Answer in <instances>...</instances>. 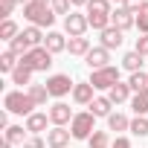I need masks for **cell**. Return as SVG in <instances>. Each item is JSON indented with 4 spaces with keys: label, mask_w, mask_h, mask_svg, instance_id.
Wrapping results in <instances>:
<instances>
[{
    "label": "cell",
    "mask_w": 148,
    "mask_h": 148,
    "mask_svg": "<svg viewBox=\"0 0 148 148\" xmlns=\"http://www.w3.org/2000/svg\"><path fill=\"white\" fill-rule=\"evenodd\" d=\"M142 58H145V55H139L136 49H131V52L122 55V67H125L128 73H139V70H142Z\"/></svg>",
    "instance_id": "ffe728a7"
},
{
    "label": "cell",
    "mask_w": 148,
    "mask_h": 148,
    "mask_svg": "<svg viewBox=\"0 0 148 148\" xmlns=\"http://www.w3.org/2000/svg\"><path fill=\"white\" fill-rule=\"evenodd\" d=\"M93 47H90V38H70L67 44V52L70 55H87Z\"/></svg>",
    "instance_id": "44dd1931"
},
{
    "label": "cell",
    "mask_w": 148,
    "mask_h": 148,
    "mask_svg": "<svg viewBox=\"0 0 148 148\" xmlns=\"http://www.w3.org/2000/svg\"><path fill=\"white\" fill-rule=\"evenodd\" d=\"M70 3H73V6H87L90 0H70Z\"/></svg>",
    "instance_id": "ab89813d"
},
{
    "label": "cell",
    "mask_w": 148,
    "mask_h": 148,
    "mask_svg": "<svg viewBox=\"0 0 148 148\" xmlns=\"http://www.w3.org/2000/svg\"><path fill=\"white\" fill-rule=\"evenodd\" d=\"M142 3H145V0H125V3H122V6H125V9H131V12H134V15H136V12H139V6H142Z\"/></svg>",
    "instance_id": "f35d334b"
},
{
    "label": "cell",
    "mask_w": 148,
    "mask_h": 148,
    "mask_svg": "<svg viewBox=\"0 0 148 148\" xmlns=\"http://www.w3.org/2000/svg\"><path fill=\"white\" fill-rule=\"evenodd\" d=\"M70 136H73V134H70L67 128H55V125H52V131H47V145H49V148H67V145H70Z\"/></svg>",
    "instance_id": "5bb4252c"
},
{
    "label": "cell",
    "mask_w": 148,
    "mask_h": 148,
    "mask_svg": "<svg viewBox=\"0 0 148 148\" xmlns=\"http://www.w3.org/2000/svg\"><path fill=\"white\" fill-rule=\"evenodd\" d=\"M131 110L136 116H148V90H139L131 96Z\"/></svg>",
    "instance_id": "d6986e66"
},
{
    "label": "cell",
    "mask_w": 148,
    "mask_h": 148,
    "mask_svg": "<svg viewBox=\"0 0 148 148\" xmlns=\"http://www.w3.org/2000/svg\"><path fill=\"white\" fill-rule=\"evenodd\" d=\"M87 15H113L110 0H90L87 3Z\"/></svg>",
    "instance_id": "83f0119b"
},
{
    "label": "cell",
    "mask_w": 148,
    "mask_h": 148,
    "mask_svg": "<svg viewBox=\"0 0 148 148\" xmlns=\"http://www.w3.org/2000/svg\"><path fill=\"white\" fill-rule=\"evenodd\" d=\"M108 131H131V119L125 116V113H110L108 116Z\"/></svg>",
    "instance_id": "603a6c76"
},
{
    "label": "cell",
    "mask_w": 148,
    "mask_h": 148,
    "mask_svg": "<svg viewBox=\"0 0 148 148\" xmlns=\"http://www.w3.org/2000/svg\"><path fill=\"white\" fill-rule=\"evenodd\" d=\"M110 26H116V29H122V32H128L131 26H136V15H134L131 9H125V6H119V9H113V15H110Z\"/></svg>",
    "instance_id": "30bf717a"
},
{
    "label": "cell",
    "mask_w": 148,
    "mask_h": 148,
    "mask_svg": "<svg viewBox=\"0 0 148 148\" xmlns=\"http://www.w3.org/2000/svg\"><path fill=\"white\" fill-rule=\"evenodd\" d=\"M87 21H90V29L96 32H105L110 26V15H87Z\"/></svg>",
    "instance_id": "4dcf8cb0"
},
{
    "label": "cell",
    "mask_w": 148,
    "mask_h": 148,
    "mask_svg": "<svg viewBox=\"0 0 148 148\" xmlns=\"http://www.w3.org/2000/svg\"><path fill=\"white\" fill-rule=\"evenodd\" d=\"M87 142H90V148H110V145H113L110 136H108V131H93V136H90Z\"/></svg>",
    "instance_id": "f546056e"
},
{
    "label": "cell",
    "mask_w": 148,
    "mask_h": 148,
    "mask_svg": "<svg viewBox=\"0 0 148 148\" xmlns=\"http://www.w3.org/2000/svg\"><path fill=\"white\" fill-rule=\"evenodd\" d=\"M93 131H96V116H93L90 110L73 116V122H70V134H73V139H90Z\"/></svg>",
    "instance_id": "277c9868"
},
{
    "label": "cell",
    "mask_w": 148,
    "mask_h": 148,
    "mask_svg": "<svg viewBox=\"0 0 148 148\" xmlns=\"http://www.w3.org/2000/svg\"><path fill=\"white\" fill-rule=\"evenodd\" d=\"M26 93H29V99L41 108V105H47V99H49V90H47V84H29L26 87Z\"/></svg>",
    "instance_id": "7402d4cb"
},
{
    "label": "cell",
    "mask_w": 148,
    "mask_h": 148,
    "mask_svg": "<svg viewBox=\"0 0 148 148\" xmlns=\"http://www.w3.org/2000/svg\"><path fill=\"white\" fill-rule=\"evenodd\" d=\"M12 84H21V87L26 84V87H29V84H32V70L23 67V64H18V70L12 73Z\"/></svg>",
    "instance_id": "484cf974"
},
{
    "label": "cell",
    "mask_w": 148,
    "mask_h": 148,
    "mask_svg": "<svg viewBox=\"0 0 148 148\" xmlns=\"http://www.w3.org/2000/svg\"><path fill=\"white\" fill-rule=\"evenodd\" d=\"M21 35L29 41V47H44V38H47L38 26H26V29H21Z\"/></svg>",
    "instance_id": "d4e9b609"
},
{
    "label": "cell",
    "mask_w": 148,
    "mask_h": 148,
    "mask_svg": "<svg viewBox=\"0 0 148 148\" xmlns=\"http://www.w3.org/2000/svg\"><path fill=\"white\" fill-rule=\"evenodd\" d=\"M3 134H6V142H12V145H23V142L29 139V136H26V134H29L26 125H9Z\"/></svg>",
    "instance_id": "ac0fdd59"
},
{
    "label": "cell",
    "mask_w": 148,
    "mask_h": 148,
    "mask_svg": "<svg viewBox=\"0 0 148 148\" xmlns=\"http://www.w3.org/2000/svg\"><path fill=\"white\" fill-rule=\"evenodd\" d=\"M110 148H134V145H131V139H128V136H116Z\"/></svg>",
    "instance_id": "74e56055"
},
{
    "label": "cell",
    "mask_w": 148,
    "mask_h": 148,
    "mask_svg": "<svg viewBox=\"0 0 148 148\" xmlns=\"http://www.w3.org/2000/svg\"><path fill=\"white\" fill-rule=\"evenodd\" d=\"M139 55H148V35H139L136 38V47H134Z\"/></svg>",
    "instance_id": "8d00e7d4"
},
{
    "label": "cell",
    "mask_w": 148,
    "mask_h": 148,
    "mask_svg": "<svg viewBox=\"0 0 148 148\" xmlns=\"http://www.w3.org/2000/svg\"><path fill=\"white\" fill-rule=\"evenodd\" d=\"M18 35H21V29H18V23H15L12 18L0 23V38H3V41H9V44H12V41L18 38Z\"/></svg>",
    "instance_id": "4316f807"
},
{
    "label": "cell",
    "mask_w": 148,
    "mask_h": 148,
    "mask_svg": "<svg viewBox=\"0 0 148 148\" xmlns=\"http://www.w3.org/2000/svg\"><path fill=\"white\" fill-rule=\"evenodd\" d=\"M84 64H87L90 70H105V67H110V49L93 47V49L84 55Z\"/></svg>",
    "instance_id": "9c48e42d"
},
{
    "label": "cell",
    "mask_w": 148,
    "mask_h": 148,
    "mask_svg": "<svg viewBox=\"0 0 148 148\" xmlns=\"http://www.w3.org/2000/svg\"><path fill=\"white\" fill-rule=\"evenodd\" d=\"M122 35H125V32H122V29H116V26H108L105 32H99V38H102V47H105V49H119V47H122V41H125Z\"/></svg>",
    "instance_id": "7c38bea8"
},
{
    "label": "cell",
    "mask_w": 148,
    "mask_h": 148,
    "mask_svg": "<svg viewBox=\"0 0 148 148\" xmlns=\"http://www.w3.org/2000/svg\"><path fill=\"white\" fill-rule=\"evenodd\" d=\"M23 18L29 21V26H38V29H49L52 23H55V12H52V6L49 3H38V0H32V3H26L23 6Z\"/></svg>",
    "instance_id": "6da1fadb"
},
{
    "label": "cell",
    "mask_w": 148,
    "mask_h": 148,
    "mask_svg": "<svg viewBox=\"0 0 148 148\" xmlns=\"http://www.w3.org/2000/svg\"><path fill=\"white\" fill-rule=\"evenodd\" d=\"M38 3H49V0H38Z\"/></svg>",
    "instance_id": "ee69618b"
},
{
    "label": "cell",
    "mask_w": 148,
    "mask_h": 148,
    "mask_svg": "<svg viewBox=\"0 0 148 148\" xmlns=\"http://www.w3.org/2000/svg\"><path fill=\"white\" fill-rule=\"evenodd\" d=\"M23 148H47V139H44V136H29V139L23 142Z\"/></svg>",
    "instance_id": "d590c367"
},
{
    "label": "cell",
    "mask_w": 148,
    "mask_h": 148,
    "mask_svg": "<svg viewBox=\"0 0 148 148\" xmlns=\"http://www.w3.org/2000/svg\"><path fill=\"white\" fill-rule=\"evenodd\" d=\"M3 108H6V113H15V116H32L38 105L29 99V93H23V90H9V93L3 96Z\"/></svg>",
    "instance_id": "7a4b0ae2"
},
{
    "label": "cell",
    "mask_w": 148,
    "mask_h": 148,
    "mask_svg": "<svg viewBox=\"0 0 148 148\" xmlns=\"http://www.w3.org/2000/svg\"><path fill=\"white\" fill-rule=\"evenodd\" d=\"M44 84H47V90H49L52 99H64L67 93H73V87H76V82H73L67 73H55V76H49Z\"/></svg>",
    "instance_id": "5b68a950"
},
{
    "label": "cell",
    "mask_w": 148,
    "mask_h": 148,
    "mask_svg": "<svg viewBox=\"0 0 148 148\" xmlns=\"http://www.w3.org/2000/svg\"><path fill=\"white\" fill-rule=\"evenodd\" d=\"M21 64L29 67L32 73H47V70L52 67V52H49L47 47H32V49L21 58Z\"/></svg>",
    "instance_id": "3957f363"
},
{
    "label": "cell",
    "mask_w": 148,
    "mask_h": 148,
    "mask_svg": "<svg viewBox=\"0 0 148 148\" xmlns=\"http://www.w3.org/2000/svg\"><path fill=\"white\" fill-rule=\"evenodd\" d=\"M96 90H110L113 84H119V67H105V70H93L87 79Z\"/></svg>",
    "instance_id": "8992f818"
},
{
    "label": "cell",
    "mask_w": 148,
    "mask_h": 148,
    "mask_svg": "<svg viewBox=\"0 0 148 148\" xmlns=\"http://www.w3.org/2000/svg\"><path fill=\"white\" fill-rule=\"evenodd\" d=\"M47 113H49V122H52L55 128H67V125L73 122V116H76V113L70 110V105H67V102H55Z\"/></svg>",
    "instance_id": "ba28073f"
},
{
    "label": "cell",
    "mask_w": 148,
    "mask_h": 148,
    "mask_svg": "<svg viewBox=\"0 0 148 148\" xmlns=\"http://www.w3.org/2000/svg\"><path fill=\"white\" fill-rule=\"evenodd\" d=\"M93 99H96V87L90 84V82H76V87H73V102L76 105H93Z\"/></svg>",
    "instance_id": "8fae6325"
},
{
    "label": "cell",
    "mask_w": 148,
    "mask_h": 148,
    "mask_svg": "<svg viewBox=\"0 0 148 148\" xmlns=\"http://www.w3.org/2000/svg\"><path fill=\"white\" fill-rule=\"evenodd\" d=\"M67 44H70V41H67L61 32H47V38H44V47H47L52 55H55V52H64Z\"/></svg>",
    "instance_id": "9a60e30c"
},
{
    "label": "cell",
    "mask_w": 148,
    "mask_h": 148,
    "mask_svg": "<svg viewBox=\"0 0 148 148\" xmlns=\"http://www.w3.org/2000/svg\"><path fill=\"white\" fill-rule=\"evenodd\" d=\"M15 3H21V6H26V3H32V0H15Z\"/></svg>",
    "instance_id": "60d3db41"
},
{
    "label": "cell",
    "mask_w": 148,
    "mask_h": 148,
    "mask_svg": "<svg viewBox=\"0 0 148 148\" xmlns=\"http://www.w3.org/2000/svg\"><path fill=\"white\" fill-rule=\"evenodd\" d=\"M128 84H131V90L134 93H139V90H148V73H131V79H128Z\"/></svg>",
    "instance_id": "f1b7e54d"
},
{
    "label": "cell",
    "mask_w": 148,
    "mask_h": 148,
    "mask_svg": "<svg viewBox=\"0 0 148 148\" xmlns=\"http://www.w3.org/2000/svg\"><path fill=\"white\" fill-rule=\"evenodd\" d=\"M18 64H21V58H18L12 49H6L3 55H0V73H9V76H12V73L18 70Z\"/></svg>",
    "instance_id": "cb8c5ba5"
},
{
    "label": "cell",
    "mask_w": 148,
    "mask_h": 148,
    "mask_svg": "<svg viewBox=\"0 0 148 148\" xmlns=\"http://www.w3.org/2000/svg\"><path fill=\"white\" fill-rule=\"evenodd\" d=\"M136 26H139V35H148V0L139 6V12H136Z\"/></svg>",
    "instance_id": "d6a6232c"
},
{
    "label": "cell",
    "mask_w": 148,
    "mask_h": 148,
    "mask_svg": "<svg viewBox=\"0 0 148 148\" xmlns=\"http://www.w3.org/2000/svg\"><path fill=\"white\" fill-rule=\"evenodd\" d=\"M26 131L32 134V136H41V131H47V125H49V113H32V116H26Z\"/></svg>",
    "instance_id": "4fadbf2b"
},
{
    "label": "cell",
    "mask_w": 148,
    "mask_h": 148,
    "mask_svg": "<svg viewBox=\"0 0 148 148\" xmlns=\"http://www.w3.org/2000/svg\"><path fill=\"white\" fill-rule=\"evenodd\" d=\"M15 0H0V15H3V21H9L12 15H15Z\"/></svg>",
    "instance_id": "e575fe53"
},
{
    "label": "cell",
    "mask_w": 148,
    "mask_h": 148,
    "mask_svg": "<svg viewBox=\"0 0 148 148\" xmlns=\"http://www.w3.org/2000/svg\"><path fill=\"white\" fill-rule=\"evenodd\" d=\"M49 6H52V12H55V15H64V18L73 12V9H70V6H73L70 0H49Z\"/></svg>",
    "instance_id": "836d02e7"
},
{
    "label": "cell",
    "mask_w": 148,
    "mask_h": 148,
    "mask_svg": "<svg viewBox=\"0 0 148 148\" xmlns=\"http://www.w3.org/2000/svg\"><path fill=\"white\" fill-rule=\"evenodd\" d=\"M110 108H113V102H110L108 96H96V99H93V105H90V113H93L96 119H99V116H105V119H108V116L113 113Z\"/></svg>",
    "instance_id": "e0dca14e"
},
{
    "label": "cell",
    "mask_w": 148,
    "mask_h": 148,
    "mask_svg": "<svg viewBox=\"0 0 148 148\" xmlns=\"http://www.w3.org/2000/svg\"><path fill=\"white\" fill-rule=\"evenodd\" d=\"M131 134H134V136H148V116L131 119Z\"/></svg>",
    "instance_id": "1f68e13d"
},
{
    "label": "cell",
    "mask_w": 148,
    "mask_h": 148,
    "mask_svg": "<svg viewBox=\"0 0 148 148\" xmlns=\"http://www.w3.org/2000/svg\"><path fill=\"white\" fill-rule=\"evenodd\" d=\"M0 148H12V142H6V139H3V145H0Z\"/></svg>",
    "instance_id": "b9f144b4"
},
{
    "label": "cell",
    "mask_w": 148,
    "mask_h": 148,
    "mask_svg": "<svg viewBox=\"0 0 148 148\" xmlns=\"http://www.w3.org/2000/svg\"><path fill=\"white\" fill-rule=\"evenodd\" d=\"M110 3H125V0H110Z\"/></svg>",
    "instance_id": "7bdbcfd3"
},
{
    "label": "cell",
    "mask_w": 148,
    "mask_h": 148,
    "mask_svg": "<svg viewBox=\"0 0 148 148\" xmlns=\"http://www.w3.org/2000/svg\"><path fill=\"white\" fill-rule=\"evenodd\" d=\"M108 99H110L113 105H122V102H128V99H131V84H128V82H119V84H113V87L108 90Z\"/></svg>",
    "instance_id": "2e32d148"
},
{
    "label": "cell",
    "mask_w": 148,
    "mask_h": 148,
    "mask_svg": "<svg viewBox=\"0 0 148 148\" xmlns=\"http://www.w3.org/2000/svg\"><path fill=\"white\" fill-rule=\"evenodd\" d=\"M87 29H90V21H87V15H82V12H70V15L64 18V32H67L70 38H84Z\"/></svg>",
    "instance_id": "52a82bcc"
}]
</instances>
